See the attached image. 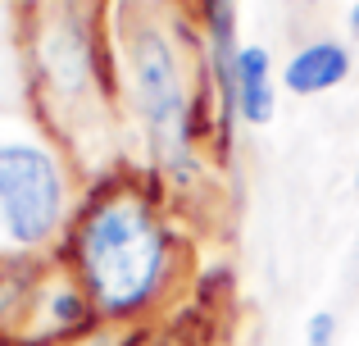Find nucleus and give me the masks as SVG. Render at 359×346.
Returning a JSON list of instances; mask_svg holds the SVG:
<instances>
[{"label":"nucleus","instance_id":"f257e3e1","mask_svg":"<svg viewBox=\"0 0 359 346\" xmlns=\"http://www.w3.org/2000/svg\"><path fill=\"white\" fill-rule=\"evenodd\" d=\"M69 260L100 319H132L173 278V232L146 192L109 187L73 219Z\"/></svg>","mask_w":359,"mask_h":346},{"label":"nucleus","instance_id":"f03ea898","mask_svg":"<svg viewBox=\"0 0 359 346\" xmlns=\"http://www.w3.org/2000/svg\"><path fill=\"white\" fill-rule=\"evenodd\" d=\"M69 187L50 146L9 142L0 160V223L18 246H46L64 228Z\"/></svg>","mask_w":359,"mask_h":346},{"label":"nucleus","instance_id":"7ed1b4c3","mask_svg":"<svg viewBox=\"0 0 359 346\" xmlns=\"http://www.w3.org/2000/svg\"><path fill=\"white\" fill-rule=\"evenodd\" d=\"M128 64H132V96H137L141 114H146L150 133H155L159 151L168 155L177 173L187 164H196L187 155V137L196 133L191 119H187V82H182V64H177V51L159 27L141 23L128 41Z\"/></svg>","mask_w":359,"mask_h":346},{"label":"nucleus","instance_id":"20e7f679","mask_svg":"<svg viewBox=\"0 0 359 346\" xmlns=\"http://www.w3.org/2000/svg\"><path fill=\"white\" fill-rule=\"evenodd\" d=\"M36 64H41V78L55 96L78 100L91 82L96 55H91V46L82 41V32L73 23H55V27H46L41 46H36Z\"/></svg>","mask_w":359,"mask_h":346},{"label":"nucleus","instance_id":"39448f33","mask_svg":"<svg viewBox=\"0 0 359 346\" xmlns=\"http://www.w3.org/2000/svg\"><path fill=\"white\" fill-rule=\"evenodd\" d=\"M351 78V51L332 36H318L305 41L287 64H282V87L296 91V96H318V91H332L337 82Z\"/></svg>","mask_w":359,"mask_h":346},{"label":"nucleus","instance_id":"423d86ee","mask_svg":"<svg viewBox=\"0 0 359 346\" xmlns=\"http://www.w3.org/2000/svg\"><path fill=\"white\" fill-rule=\"evenodd\" d=\"M237 114L250 128H264L278 114V87H273V60L264 46H241L237 55Z\"/></svg>","mask_w":359,"mask_h":346},{"label":"nucleus","instance_id":"0eeeda50","mask_svg":"<svg viewBox=\"0 0 359 346\" xmlns=\"http://www.w3.org/2000/svg\"><path fill=\"white\" fill-rule=\"evenodd\" d=\"M305 342H309V346H332V342H337V319H332V310H314V314H309Z\"/></svg>","mask_w":359,"mask_h":346},{"label":"nucleus","instance_id":"6e6552de","mask_svg":"<svg viewBox=\"0 0 359 346\" xmlns=\"http://www.w3.org/2000/svg\"><path fill=\"white\" fill-rule=\"evenodd\" d=\"M351 27L359 32V0H355V9H351Z\"/></svg>","mask_w":359,"mask_h":346},{"label":"nucleus","instance_id":"1a4fd4ad","mask_svg":"<svg viewBox=\"0 0 359 346\" xmlns=\"http://www.w3.org/2000/svg\"><path fill=\"white\" fill-rule=\"evenodd\" d=\"M5 146H9V142H5V137H0V160H5Z\"/></svg>","mask_w":359,"mask_h":346},{"label":"nucleus","instance_id":"9d476101","mask_svg":"<svg viewBox=\"0 0 359 346\" xmlns=\"http://www.w3.org/2000/svg\"><path fill=\"white\" fill-rule=\"evenodd\" d=\"M355 187H359V164H355Z\"/></svg>","mask_w":359,"mask_h":346}]
</instances>
